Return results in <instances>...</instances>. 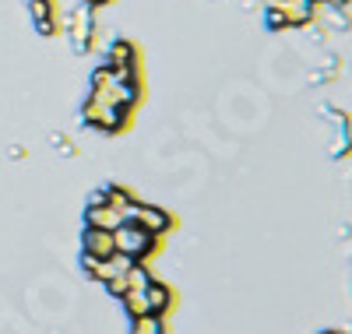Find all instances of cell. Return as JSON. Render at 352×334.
Wrapping results in <instances>:
<instances>
[{"label":"cell","instance_id":"obj_3","mask_svg":"<svg viewBox=\"0 0 352 334\" xmlns=\"http://www.w3.org/2000/svg\"><path fill=\"white\" fill-rule=\"evenodd\" d=\"M127 222H134L138 229L152 232V236H159V232L169 229V215H166L162 208H152V204H131L127 208Z\"/></svg>","mask_w":352,"mask_h":334},{"label":"cell","instance_id":"obj_1","mask_svg":"<svg viewBox=\"0 0 352 334\" xmlns=\"http://www.w3.org/2000/svg\"><path fill=\"white\" fill-rule=\"evenodd\" d=\"M113 247H116V254H127V257H144V254H152V247H155V236L152 232H144V229H138L134 222H124L120 229H113Z\"/></svg>","mask_w":352,"mask_h":334},{"label":"cell","instance_id":"obj_4","mask_svg":"<svg viewBox=\"0 0 352 334\" xmlns=\"http://www.w3.org/2000/svg\"><path fill=\"white\" fill-rule=\"evenodd\" d=\"M85 219H88V229H102V232H113V229H120L127 222V215H120V211H113V208H88L85 211Z\"/></svg>","mask_w":352,"mask_h":334},{"label":"cell","instance_id":"obj_7","mask_svg":"<svg viewBox=\"0 0 352 334\" xmlns=\"http://www.w3.org/2000/svg\"><path fill=\"white\" fill-rule=\"evenodd\" d=\"M144 299H148V313H152V317H159V313L169 307V289H166V285H159V282H152V285H148V292H144Z\"/></svg>","mask_w":352,"mask_h":334},{"label":"cell","instance_id":"obj_6","mask_svg":"<svg viewBox=\"0 0 352 334\" xmlns=\"http://www.w3.org/2000/svg\"><path fill=\"white\" fill-rule=\"evenodd\" d=\"M109 67H113V71H134V46H131V43H113V49H109Z\"/></svg>","mask_w":352,"mask_h":334},{"label":"cell","instance_id":"obj_8","mask_svg":"<svg viewBox=\"0 0 352 334\" xmlns=\"http://www.w3.org/2000/svg\"><path fill=\"white\" fill-rule=\"evenodd\" d=\"M134 334H166L162 331V320L159 317H138V324H134Z\"/></svg>","mask_w":352,"mask_h":334},{"label":"cell","instance_id":"obj_2","mask_svg":"<svg viewBox=\"0 0 352 334\" xmlns=\"http://www.w3.org/2000/svg\"><path fill=\"white\" fill-rule=\"evenodd\" d=\"M127 113H131L127 106H113V102H102L96 96H88V102H85V124H92L99 131H120Z\"/></svg>","mask_w":352,"mask_h":334},{"label":"cell","instance_id":"obj_10","mask_svg":"<svg viewBox=\"0 0 352 334\" xmlns=\"http://www.w3.org/2000/svg\"><path fill=\"white\" fill-rule=\"evenodd\" d=\"M320 334H349V331H338V327H324Z\"/></svg>","mask_w":352,"mask_h":334},{"label":"cell","instance_id":"obj_5","mask_svg":"<svg viewBox=\"0 0 352 334\" xmlns=\"http://www.w3.org/2000/svg\"><path fill=\"white\" fill-rule=\"evenodd\" d=\"M85 254H88V257H96V260L113 257V254H116V247H113V232L88 229V232H85Z\"/></svg>","mask_w":352,"mask_h":334},{"label":"cell","instance_id":"obj_11","mask_svg":"<svg viewBox=\"0 0 352 334\" xmlns=\"http://www.w3.org/2000/svg\"><path fill=\"white\" fill-rule=\"evenodd\" d=\"M88 4H106V0H88Z\"/></svg>","mask_w":352,"mask_h":334},{"label":"cell","instance_id":"obj_9","mask_svg":"<svg viewBox=\"0 0 352 334\" xmlns=\"http://www.w3.org/2000/svg\"><path fill=\"white\" fill-rule=\"evenodd\" d=\"M264 25L275 28V32H278V28H289V14L282 8H268V11H264Z\"/></svg>","mask_w":352,"mask_h":334}]
</instances>
